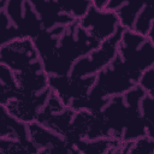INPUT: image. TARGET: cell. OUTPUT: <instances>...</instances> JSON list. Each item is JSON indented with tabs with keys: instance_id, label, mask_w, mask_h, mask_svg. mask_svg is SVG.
<instances>
[{
	"instance_id": "1",
	"label": "cell",
	"mask_w": 154,
	"mask_h": 154,
	"mask_svg": "<svg viewBox=\"0 0 154 154\" xmlns=\"http://www.w3.org/2000/svg\"><path fill=\"white\" fill-rule=\"evenodd\" d=\"M123 30L124 29L119 28L118 31L112 37L101 42L96 49L91 51L89 54L78 59L73 64L69 73V77L82 78L85 76L87 77L95 76L100 71H102L105 67H107L117 55L118 43L120 41Z\"/></svg>"
},
{
	"instance_id": "2",
	"label": "cell",
	"mask_w": 154,
	"mask_h": 154,
	"mask_svg": "<svg viewBox=\"0 0 154 154\" xmlns=\"http://www.w3.org/2000/svg\"><path fill=\"white\" fill-rule=\"evenodd\" d=\"M38 53L31 38H17L0 48V64L13 73L25 71L38 61Z\"/></svg>"
},
{
	"instance_id": "3",
	"label": "cell",
	"mask_w": 154,
	"mask_h": 154,
	"mask_svg": "<svg viewBox=\"0 0 154 154\" xmlns=\"http://www.w3.org/2000/svg\"><path fill=\"white\" fill-rule=\"evenodd\" d=\"M77 23L90 38L100 43L112 37L120 28L114 12L97 10L93 5Z\"/></svg>"
},
{
	"instance_id": "4",
	"label": "cell",
	"mask_w": 154,
	"mask_h": 154,
	"mask_svg": "<svg viewBox=\"0 0 154 154\" xmlns=\"http://www.w3.org/2000/svg\"><path fill=\"white\" fill-rule=\"evenodd\" d=\"M96 79L95 76L82 78H72L69 76H51L48 77L49 88L58 96L65 107H69L72 101L85 99L91 90Z\"/></svg>"
},
{
	"instance_id": "5",
	"label": "cell",
	"mask_w": 154,
	"mask_h": 154,
	"mask_svg": "<svg viewBox=\"0 0 154 154\" xmlns=\"http://www.w3.org/2000/svg\"><path fill=\"white\" fill-rule=\"evenodd\" d=\"M51 94L52 89L47 88L45 91L32 96L17 95L12 100H10L5 107L13 118L28 125L30 123L36 122L38 112L43 108Z\"/></svg>"
},
{
	"instance_id": "6",
	"label": "cell",
	"mask_w": 154,
	"mask_h": 154,
	"mask_svg": "<svg viewBox=\"0 0 154 154\" xmlns=\"http://www.w3.org/2000/svg\"><path fill=\"white\" fill-rule=\"evenodd\" d=\"M0 154H38V149L29 138H0Z\"/></svg>"
},
{
	"instance_id": "7",
	"label": "cell",
	"mask_w": 154,
	"mask_h": 154,
	"mask_svg": "<svg viewBox=\"0 0 154 154\" xmlns=\"http://www.w3.org/2000/svg\"><path fill=\"white\" fill-rule=\"evenodd\" d=\"M144 5L146 4H135L130 1H124V4L114 12L118 18L120 28L124 30H131L140 11L143 8Z\"/></svg>"
},
{
	"instance_id": "8",
	"label": "cell",
	"mask_w": 154,
	"mask_h": 154,
	"mask_svg": "<svg viewBox=\"0 0 154 154\" xmlns=\"http://www.w3.org/2000/svg\"><path fill=\"white\" fill-rule=\"evenodd\" d=\"M154 23H153V10L152 6L149 5H144L143 8L140 11L134 25H132V31L147 37V35L149 34L150 29L153 28Z\"/></svg>"
},
{
	"instance_id": "9",
	"label": "cell",
	"mask_w": 154,
	"mask_h": 154,
	"mask_svg": "<svg viewBox=\"0 0 154 154\" xmlns=\"http://www.w3.org/2000/svg\"><path fill=\"white\" fill-rule=\"evenodd\" d=\"M140 111L144 122L146 135L153 138V97L144 95L140 102Z\"/></svg>"
},
{
	"instance_id": "10",
	"label": "cell",
	"mask_w": 154,
	"mask_h": 154,
	"mask_svg": "<svg viewBox=\"0 0 154 154\" xmlns=\"http://www.w3.org/2000/svg\"><path fill=\"white\" fill-rule=\"evenodd\" d=\"M154 141L152 137L143 136L131 142L128 154H153Z\"/></svg>"
},
{
	"instance_id": "11",
	"label": "cell",
	"mask_w": 154,
	"mask_h": 154,
	"mask_svg": "<svg viewBox=\"0 0 154 154\" xmlns=\"http://www.w3.org/2000/svg\"><path fill=\"white\" fill-rule=\"evenodd\" d=\"M137 85L144 91L146 95H149L154 97L153 95V88H154V69L149 67L147 69L140 77Z\"/></svg>"
},
{
	"instance_id": "12",
	"label": "cell",
	"mask_w": 154,
	"mask_h": 154,
	"mask_svg": "<svg viewBox=\"0 0 154 154\" xmlns=\"http://www.w3.org/2000/svg\"><path fill=\"white\" fill-rule=\"evenodd\" d=\"M17 95H18V89L17 88L8 87V85L4 84L0 81V105L1 106H6L7 102L10 100H12L13 97H16Z\"/></svg>"
}]
</instances>
